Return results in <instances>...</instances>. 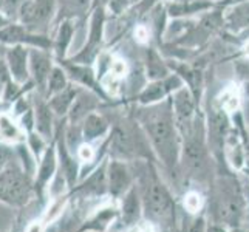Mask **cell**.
<instances>
[{"instance_id": "5b68a950", "label": "cell", "mask_w": 249, "mask_h": 232, "mask_svg": "<svg viewBox=\"0 0 249 232\" xmlns=\"http://www.w3.org/2000/svg\"><path fill=\"white\" fill-rule=\"evenodd\" d=\"M183 160L191 177H194L195 179H203L206 177V169H208L206 149L201 138H198L194 132H189V136L186 138Z\"/></svg>"}, {"instance_id": "e0dca14e", "label": "cell", "mask_w": 249, "mask_h": 232, "mask_svg": "<svg viewBox=\"0 0 249 232\" xmlns=\"http://www.w3.org/2000/svg\"><path fill=\"white\" fill-rule=\"evenodd\" d=\"M71 36H73V23L70 20H65L61 25V28H59V34L56 39V53L59 57L65 54V51L71 42Z\"/></svg>"}, {"instance_id": "4dcf8cb0", "label": "cell", "mask_w": 249, "mask_h": 232, "mask_svg": "<svg viewBox=\"0 0 249 232\" xmlns=\"http://www.w3.org/2000/svg\"><path fill=\"white\" fill-rule=\"evenodd\" d=\"M106 2H108V0H96V5H104Z\"/></svg>"}, {"instance_id": "f1b7e54d", "label": "cell", "mask_w": 249, "mask_h": 232, "mask_svg": "<svg viewBox=\"0 0 249 232\" xmlns=\"http://www.w3.org/2000/svg\"><path fill=\"white\" fill-rule=\"evenodd\" d=\"M204 232H226V229L220 225H212L208 228V231H204Z\"/></svg>"}, {"instance_id": "7a4b0ae2", "label": "cell", "mask_w": 249, "mask_h": 232, "mask_svg": "<svg viewBox=\"0 0 249 232\" xmlns=\"http://www.w3.org/2000/svg\"><path fill=\"white\" fill-rule=\"evenodd\" d=\"M213 214L220 223L228 226H238L245 214V198L235 179L225 178L217 184L212 201Z\"/></svg>"}, {"instance_id": "484cf974", "label": "cell", "mask_w": 249, "mask_h": 232, "mask_svg": "<svg viewBox=\"0 0 249 232\" xmlns=\"http://www.w3.org/2000/svg\"><path fill=\"white\" fill-rule=\"evenodd\" d=\"M19 0H0V14H13L17 11Z\"/></svg>"}, {"instance_id": "ffe728a7", "label": "cell", "mask_w": 249, "mask_h": 232, "mask_svg": "<svg viewBox=\"0 0 249 232\" xmlns=\"http://www.w3.org/2000/svg\"><path fill=\"white\" fill-rule=\"evenodd\" d=\"M68 68H70V71L73 73V77L76 81H79L85 85H90V87L94 84L93 73L90 68H87V67H82V68L81 67H68Z\"/></svg>"}, {"instance_id": "3957f363", "label": "cell", "mask_w": 249, "mask_h": 232, "mask_svg": "<svg viewBox=\"0 0 249 232\" xmlns=\"http://www.w3.org/2000/svg\"><path fill=\"white\" fill-rule=\"evenodd\" d=\"M141 201L145 215L158 223H167L174 218L175 204L169 191L155 175H147L141 183Z\"/></svg>"}, {"instance_id": "cb8c5ba5", "label": "cell", "mask_w": 249, "mask_h": 232, "mask_svg": "<svg viewBox=\"0 0 249 232\" xmlns=\"http://www.w3.org/2000/svg\"><path fill=\"white\" fill-rule=\"evenodd\" d=\"M183 232H204V220L201 217H187L183 225Z\"/></svg>"}, {"instance_id": "83f0119b", "label": "cell", "mask_w": 249, "mask_h": 232, "mask_svg": "<svg viewBox=\"0 0 249 232\" xmlns=\"http://www.w3.org/2000/svg\"><path fill=\"white\" fill-rule=\"evenodd\" d=\"M6 161H8V152L3 147H0V172L3 170Z\"/></svg>"}, {"instance_id": "6da1fadb", "label": "cell", "mask_w": 249, "mask_h": 232, "mask_svg": "<svg viewBox=\"0 0 249 232\" xmlns=\"http://www.w3.org/2000/svg\"><path fill=\"white\" fill-rule=\"evenodd\" d=\"M142 124L147 130L153 147L158 152L160 158L164 161V164L169 167L175 166L178 145L174 118H172L170 111L164 108L147 110V113L142 116Z\"/></svg>"}, {"instance_id": "4fadbf2b", "label": "cell", "mask_w": 249, "mask_h": 232, "mask_svg": "<svg viewBox=\"0 0 249 232\" xmlns=\"http://www.w3.org/2000/svg\"><path fill=\"white\" fill-rule=\"evenodd\" d=\"M74 96H76V93L71 89H65L62 91H59L54 94V98L51 99L50 108L57 115H64V113H67V110L71 107Z\"/></svg>"}, {"instance_id": "8fae6325", "label": "cell", "mask_w": 249, "mask_h": 232, "mask_svg": "<svg viewBox=\"0 0 249 232\" xmlns=\"http://www.w3.org/2000/svg\"><path fill=\"white\" fill-rule=\"evenodd\" d=\"M174 107H175V115L179 123H183V124L191 123V118L194 113V102H192L191 94H189L186 90H179L175 94Z\"/></svg>"}, {"instance_id": "7c38bea8", "label": "cell", "mask_w": 249, "mask_h": 232, "mask_svg": "<svg viewBox=\"0 0 249 232\" xmlns=\"http://www.w3.org/2000/svg\"><path fill=\"white\" fill-rule=\"evenodd\" d=\"M178 84H179V81L177 77H170V79H167L166 82L152 84L141 93V102H144V104H150V102L160 101L166 94V91L169 89H172L170 85H178Z\"/></svg>"}, {"instance_id": "52a82bcc", "label": "cell", "mask_w": 249, "mask_h": 232, "mask_svg": "<svg viewBox=\"0 0 249 232\" xmlns=\"http://www.w3.org/2000/svg\"><path fill=\"white\" fill-rule=\"evenodd\" d=\"M53 13V0H31L22 8V22L28 27L45 23Z\"/></svg>"}, {"instance_id": "30bf717a", "label": "cell", "mask_w": 249, "mask_h": 232, "mask_svg": "<svg viewBox=\"0 0 249 232\" xmlns=\"http://www.w3.org/2000/svg\"><path fill=\"white\" fill-rule=\"evenodd\" d=\"M130 174H128V169L121 164V162L113 161L110 164V170H108V187L110 192L119 195L121 192H124L125 189L130 184Z\"/></svg>"}, {"instance_id": "603a6c76", "label": "cell", "mask_w": 249, "mask_h": 232, "mask_svg": "<svg viewBox=\"0 0 249 232\" xmlns=\"http://www.w3.org/2000/svg\"><path fill=\"white\" fill-rule=\"evenodd\" d=\"M104 186H106V177H104V170L101 169L99 172H96V175L90 178L87 191L94 192V194H101L104 191Z\"/></svg>"}, {"instance_id": "277c9868", "label": "cell", "mask_w": 249, "mask_h": 232, "mask_svg": "<svg viewBox=\"0 0 249 232\" xmlns=\"http://www.w3.org/2000/svg\"><path fill=\"white\" fill-rule=\"evenodd\" d=\"M28 194L30 183L19 169L10 166L0 172V198L10 203H23Z\"/></svg>"}, {"instance_id": "44dd1931", "label": "cell", "mask_w": 249, "mask_h": 232, "mask_svg": "<svg viewBox=\"0 0 249 232\" xmlns=\"http://www.w3.org/2000/svg\"><path fill=\"white\" fill-rule=\"evenodd\" d=\"M53 169H54V153H53V150H50L48 153H47V157H45V160H44V164H42V167H40V172H39V181L40 183H45L47 179L50 178V175H51V172H53Z\"/></svg>"}, {"instance_id": "ba28073f", "label": "cell", "mask_w": 249, "mask_h": 232, "mask_svg": "<svg viewBox=\"0 0 249 232\" xmlns=\"http://www.w3.org/2000/svg\"><path fill=\"white\" fill-rule=\"evenodd\" d=\"M0 42H3V44H22V42H28V44L39 45L42 48H45L48 45V42L44 37L30 34L23 27H19V25H5V27L0 28Z\"/></svg>"}, {"instance_id": "ac0fdd59", "label": "cell", "mask_w": 249, "mask_h": 232, "mask_svg": "<svg viewBox=\"0 0 249 232\" xmlns=\"http://www.w3.org/2000/svg\"><path fill=\"white\" fill-rule=\"evenodd\" d=\"M107 130V123L102 119L101 116L96 115H90L85 121V127H84V135L87 140H93L96 136L102 135Z\"/></svg>"}, {"instance_id": "9c48e42d", "label": "cell", "mask_w": 249, "mask_h": 232, "mask_svg": "<svg viewBox=\"0 0 249 232\" xmlns=\"http://www.w3.org/2000/svg\"><path fill=\"white\" fill-rule=\"evenodd\" d=\"M28 70L33 74L34 81L40 89L45 87L48 81V76L51 71V59L47 53L39 50L30 51V59H28Z\"/></svg>"}, {"instance_id": "d6986e66", "label": "cell", "mask_w": 249, "mask_h": 232, "mask_svg": "<svg viewBox=\"0 0 249 232\" xmlns=\"http://www.w3.org/2000/svg\"><path fill=\"white\" fill-rule=\"evenodd\" d=\"M67 89V76L61 68H51L48 81H47V91L48 94H56Z\"/></svg>"}, {"instance_id": "8992f818", "label": "cell", "mask_w": 249, "mask_h": 232, "mask_svg": "<svg viewBox=\"0 0 249 232\" xmlns=\"http://www.w3.org/2000/svg\"><path fill=\"white\" fill-rule=\"evenodd\" d=\"M28 59L30 53L27 48L22 45H16L14 48L8 50L6 53V67L10 70V76L14 79L16 84H23L28 79Z\"/></svg>"}, {"instance_id": "5bb4252c", "label": "cell", "mask_w": 249, "mask_h": 232, "mask_svg": "<svg viewBox=\"0 0 249 232\" xmlns=\"http://www.w3.org/2000/svg\"><path fill=\"white\" fill-rule=\"evenodd\" d=\"M102 22H104V14H102V10L98 8L94 11L93 16V20H91V31H90V42H89V47L85 48V51L81 56H85L87 53H93L96 45L99 44L101 40V34H102Z\"/></svg>"}, {"instance_id": "2e32d148", "label": "cell", "mask_w": 249, "mask_h": 232, "mask_svg": "<svg viewBox=\"0 0 249 232\" xmlns=\"http://www.w3.org/2000/svg\"><path fill=\"white\" fill-rule=\"evenodd\" d=\"M123 214L127 223H133L140 215V198L135 189H132L125 196L124 204H123Z\"/></svg>"}, {"instance_id": "f546056e", "label": "cell", "mask_w": 249, "mask_h": 232, "mask_svg": "<svg viewBox=\"0 0 249 232\" xmlns=\"http://www.w3.org/2000/svg\"><path fill=\"white\" fill-rule=\"evenodd\" d=\"M5 25H6V20H5V17H3L2 14H0V28H2V27H5Z\"/></svg>"}, {"instance_id": "4316f807", "label": "cell", "mask_w": 249, "mask_h": 232, "mask_svg": "<svg viewBox=\"0 0 249 232\" xmlns=\"http://www.w3.org/2000/svg\"><path fill=\"white\" fill-rule=\"evenodd\" d=\"M10 82V74H8L6 65L3 64V61H0V87H3Z\"/></svg>"}, {"instance_id": "9a60e30c", "label": "cell", "mask_w": 249, "mask_h": 232, "mask_svg": "<svg viewBox=\"0 0 249 232\" xmlns=\"http://www.w3.org/2000/svg\"><path fill=\"white\" fill-rule=\"evenodd\" d=\"M51 110L50 106L47 104H40L37 107V111H36V125H37V130L42 136H48L51 135V121H53V118H51Z\"/></svg>"}, {"instance_id": "7402d4cb", "label": "cell", "mask_w": 249, "mask_h": 232, "mask_svg": "<svg viewBox=\"0 0 249 232\" xmlns=\"http://www.w3.org/2000/svg\"><path fill=\"white\" fill-rule=\"evenodd\" d=\"M62 3V10L65 13L70 14H78L82 13L89 5V0H61Z\"/></svg>"}, {"instance_id": "d4e9b609", "label": "cell", "mask_w": 249, "mask_h": 232, "mask_svg": "<svg viewBox=\"0 0 249 232\" xmlns=\"http://www.w3.org/2000/svg\"><path fill=\"white\" fill-rule=\"evenodd\" d=\"M0 133H2L3 136H6V138H13V136L17 135L16 132V127L11 124L10 118L8 116H0Z\"/></svg>"}]
</instances>
